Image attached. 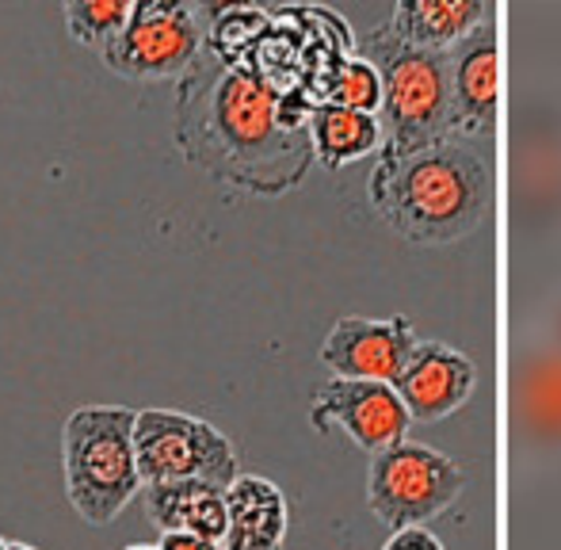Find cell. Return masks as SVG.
Masks as SVG:
<instances>
[{"instance_id":"cell-1","label":"cell","mask_w":561,"mask_h":550,"mask_svg":"<svg viewBox=\"0 0 561 550\" xmlns=\"http://www.w3.org/2000/svg\"><path fill=\"white\" fill-rule=\"evenodd\" d=\"M176 146L195 169L249 192H279L295 176L298 135L283 123V96L210 50L176 81Z\"/></svg>"},{"instance_id":"cell-2","label":"cell","mask_w":561,"mask_h":550,"mask_svg":"<svg viewBox=\"0 0 561 550\" xmlns=\"http://www.w3.org/2000/svg\"><path fill=\"white\" fill-rule=\"evenodd\" d=\"M489 169L447 141L409 153H386L375 172V203L401 233L424 245H444L481 222L489 207Z\"/></svg>"},{"instance_id":"cell-3","label":"cell","mask_w":561,"mask_h":550,"mask_svg":"<svg viewBox=\"0 0 561 550\" xmlns=\"http://www.w3.org/2000/svg\"><path fill=\"white\" fill-rule=\"evenodd\" d=\"M134 413L126 405H77L61 424V478L73 513L89 528H112L141 493L134 459Z\"/></svg>"},{"instance_id":"cell-4","label":"cell","mask_w":561,"mask_h":550,"mask_svg":"<svg viewBox=\"0 0 561 550\" xmlns=\"http://www.w3.org/2000/svg\"><path fill=\"white\" fill-rule=\"evenodd\" d=\"M508 222L524 241L561 233V107L527 96L508 123Z\"/></svg>"},{"instance_id":"cell-5","label":"cell","mask_w":561,"mask_h":550,"mask_svg":"<svg viewBox=\"0 0 561 550\" xmlns=\"http://www.w3.org/2000/svg\"><path fill=\"white\" fill-rule=\"evenodd\" d=\"M134 459L141 485L207 482L226 490L237 470V447L218 424L184 410H138L134 413Z\"/></svg>"},{"instance_id":"cell-6","label":"cell","mask_w":561,"mask_h":550,"mask_svg":"<svg viewBox=\"0 0 561 550\" xmlns=\"http://www.w3.org/2000/svg\"><path fill=\"white\" fill-rule=\"evenodd\" d=\"M203 8L176 0H130V20L100 61L123 81H180L203 54Z\"/></svg>"},{"instance_id":"cell-7","label":"cell","mask_w":561,"mask_h":550,"mask_svg":"<svg viewBox=\"0 0 561 550\" xmlns=\"http://www.w3.org/2000/svg\"><path fill=\"white\" fill-rule=\"evenodd\" d=\"M382 81L386 123H390V153H409L444 141L450 115V69L436 50L398 46L386 58Z\"/></svg>"},{"instance_id":"cell-8","label":"cell","mask_w":561,"mask_h":550,"mask_svg":"<svg viewBox=\"0 0 561 550\" xmlns=\"http://www.w3.org/2000/svg\"><path fill=\"white\" fill-rule=\"evenodd\" d=\"M462 490V470L447 455L421 444H398L378 451L367 474L370 513L393 531L421 528V520L444 513Z\"/></svg>"},{"instance_id":"cell-9","label":"cell","mask_w":561,"mask_h":550,"mask_svg":"<svg viewBox=\"0 0 561 550\" xmlns=\"http://www.w3.org/2000/svg\"><path fill=\"white\" fill-rule=\"evenodd\" d=\"M508 424L527 455H561V344L550 336L512 352Z\"/></svg>"},{"instance_id":"cell-10","label":"cell","mask_w":561,"mask_h":550,"mask_svg":"<svg viewBox=\"0 0 561 550\" xmlns=\"http://www.w3.org/2000/svg\"><path fill=\"white\" fill-rule=\"evenodd\" d=\"M313 424H340L347 436L367 451H390L405 444V432L413 416L405 413L401 398L390 382H359V379H333L318 390L313 402Z\"/></svg>"},{"instance_id":"cell-11","label":"cell","mask_w":561,"mask_h":550,"mask_svg":"<svg viewBox=\"0 0 561 550\" xmlns=\"http://www.w3.org/2000/svg\"><path fill=\"white\" fill-rule=\"evenodd\" d=\"M416 336L401 321L378 318H344L321 344V364L336 379L359 382H393L413 352Z\"/></svg>"},{"instance_id":"cell-12","label":"cell","mask_w":561,"mask_h":550,"mask_svg":"<svg viewBox=\"0 0 561 550\" xmlns=\"http://www.w3.org/2000/svg\"><path fill=\"white\" fill-rule=\"evenodd\" d=\"M390 387L409 416L436 421V416L455 413L466 402L473 387V364L462 352L447 348L439 341H416Z\"/></svg>"},{"instance_id":"cell-13","label":"cell","mask_w":561,"mask_h":550,"mask_svg":"<svg viewBox=\"0 0 561 550\" xmlns=\"http://www.w3.org/2000/svg\"><path fill=\"white\" fill-rule=\"evenodd\" d=\"M287 536V497L260 474H237L226 485L222 550H279Z\"/></svg>"},{"instance_id":"cell-14","label":"cell","mask_w":561,"mask_h":550,"mask_svg":"<svg viewBox=\"0 0 561 550\" xmlns=\"http://www.w3.org/2000/svg\"><path fill=\"white\" fill-rule=\"evenodd\" d=\"M450 115L458 127H489L501 100V54L493 31H473L462 38L458 58L450 61Z\"/></svg>"},{"instance_id":"cell-15","label":"cell","mask_w":561,"mask_h":550,"mask_svg":"<svg viewBox=\"0 0 561 550\" xmlns=\"http://www.w3.org/2000/svg\"><path fill=\"white\" fill-rule=\"evenodd\" d=\"M146 520L161 536H203L222 543L226 536V490L207 482L141 485Z\"/></svg>"},{"instance_id":"cell-16","label":"cell","mask_w":561,"mask_h":550,"mask_svg":"<svg viewBox=\"0 0 561 550\" xmlns=\"http://www.w3.org/2000/svg\"><path fill=\"white\" fill-rule=\"evenodd\" d=\"M485 4L478 0H405L393 12V27L416 50H436L450 43H462L478 31Z\"/></svg>"},{"instance_id":"cell-17","label":"cell","mask_w":561,"mask_h":550,"mask_svg":"<svg viewBox=\"0 0 561 550\" xmlns=\"http://www.w3.org/2000/svg\"><path fill=\"white\" fill-rule=\"evenodd\" d=\"M306 123H310L313 153H318L329 169H340V164L370 153V149L382 141V127H378L375 115L347 112V107L321 104L306 115Z\"/></svg>"},{"instance_id":"cell-18","label":"cell","mask_w":561,"mask_h":550,"mask_svg":"<svg viewBox=\"0 0 561 550\" xmlns=\"http://www.w3.org/2000/svg\"><path fill=\"white\" fill-rule=\"evenodd\" d=\"M61 20H66L69 35L89 50H104L115 43V35L130 20V0H66L61 4Z\"/></svg>"},{"instance_id":"cell-19","label":"cell","mask_w":561,"mask_h":550,"mask_svg":"<svg viewBox=\"0 0 561 550\" xmlns=\"http://www.w3.org/2000/svg\"><path fill=\"white\" fill-rule=\"evenodd\" d=\"M325 104L370 115L378 104H382V81H378V69L363 58L336 61L325 77Z\"/></svg>"},{"instance_id":"cell-20","label":"cell","mask_w":561,"mask_h":550,"mask_svg":"<svg viewBox=\"0 0 561 550\" xmlns=\"http://www.w3.org/2000/svg\"><path fill=\"white\" fill-rule=\"evenodd\" d=\"M382 550H444L439 547V539L432 536V531L424 528H401L390 536V543H386Z\"/></svg>"},{"instance_id":"cell-21","label":"cell","mask_w":561,"mask_h":550,"mask_svg":"<svg viewBox=\"0 0 561 550\" xmlns=\"http://www.w3.org/2000/svg\"><path fill=\"white\" fill-rule=\"evenodd\" d=\"M161 550H222V543L215 539H203V536H161Z\"/></svg>"},{"instance_id":"cell-22","label":"cell","mask_w":561,"mask_h":550,"mask_svg":"<svg viewBox=\"0 0 561 550\" xmlns=\"http://www.w3.org/2000/svg\"><path fill=\"white\" fill-rule=\"evenodd\" d=\"M547 336H550V341H558V344H561V298L554 302V310H550V329H547Z\"/></svg>"},{"instance_id":"cell-23","label":"cell","mask_w":561,"mask_h":550,"mask_svg":"<svg viewBox=\"0 0 561 550\" xmlns=\"http://www.w3.org/2000/svg\"><path fill=\"white\" fill-rule=\"evenodd\" d=\"M123 550H161V547H153V543H134V547H123Z\"/></svg>"},{"instance_id":"cell-24","label":"cell","mask_w":561,"mask_h":550,"mask_svg":"<svg viewBox=\"0 0 561 550\" xmlns=\"http://www.w3.org/2000/svg\"><path fill=\"white\" fill-rule=\"evenodd\" d=\"M8 550H38V547H31V543H8Z\"/></svg>"},{"instance_id":"cell-25","label":"cell","mask_w":561,"mask_h":550,"mask_svg":"<svg viewBox=\"0 0 561 550\" xmlns=\"http://www.w3.org/2000/svg\"><path fill=\"white\" fill-rule=\"evenodd\" d=\"M0 550H8V539L4 536H0Z\"/></svg>"}]
</instances>
